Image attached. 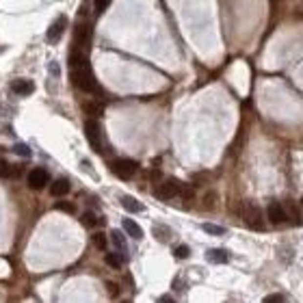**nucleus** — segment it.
I'll list each match as a JSON object with an SVG mask.
<instances>
[{"mask_svg": "<svg viewBox=\"0 0 303 303\" xmlns=\"http://www.w3.org/2000/svg\"><path fill=\"white\" fill-rule=\"evenodd\" d=\"M69 67H72V83L78 89L87 91V93H102V89H100L98 80L93 76V69L89 65L87 52L74 48V52L69 54Z\"/></svg>", "mask_w": 303, "mask_h": 303, "instance_id": "1", "label": "nucleus"}, {"mask_svg": "<svg viewBox=\"0 0 303 303\" xmlns=\"http://www.w3.org/2000/svg\"><path fill=\"white\" fill-rule=\"evenodd\" d=\"M85 134H87L89 145L93 148L98 154L104 152V136H102V128H100L98 119H87L85 121Z\"/></svg>", "mask_w": 303, "mask_h": 303, "instance_id": "2", "label": "nucleus"}, {"mask_svg": "<svg viewBox=\"0 0 303 303\" xmlns=\"http://www.w3.org/2000/svg\"><path fill=\"white\" fill-rule=\"evenodd\" d=\"M136 169H139V163L130 158H115L110 163V171L121 180H130L136 173Z\"/></svg>", "mask_w": 303, "mask_h": 303, "instance_id": "3", "label": "nucleus"}, {"mask_svg": "<svg viewBox=\"0 0 303 303\" xmlns=\"http://www.w3.org/2000/svg\"><path fill=\"white\" fill-rule=\"evenodd\" d=\"M242 219H245L247 227H251V230L256 232H264V219H262V212L258 206L254 204H245L242 206Z\"/></svg>", "mask_w": 303, "mask_h": 303, "instance_id": "4", "label": "nucleus"}, {"mask_svg": "<svg viewBox=\"0 0 303 303\" xmlns=\"http://www.w3.org/2000/svg\"><path fill=\"white\" fill-rule=\"evenodd\" d=\"M74 43H76V50L87 52L89 45H91V24H78V26H76Z\"/></svg>", "mask_w": 303, "mask_h": 303, "instance_id": "5", "label": "nucleus"}, {"mask_svg": "<svg viewBox=\"0 0 303 303\" xmlns=\"http://www.w3.org/2000/svg\"><path fill=\"white\" fill-rule=\"evenodd\" d=\"M180 184L182 182L180 180H175V178H167L163 184L158 186V189H156V197H158V199H171V197H175L180 193Z\"/></svg>", "mask_w": 303, "mask_h": 303, "instance_id": "6", "label": "nucleus"}, {"mask_svg": "<svg viewBox=\"0 0 303 303\" xmlns=\"http://www.w3.org/2000/svg\"><path fill=\"white\" fill-rule=\"evenodd\" d=\"M48 182H50V175H48V171L42 169V167H37V169H30V173H28V186L33 191H42L43 186H48Z\"/></svg>", "mask_w": 303, "mask_h": 303, "instance_id": "7", "label": "nucleus"}, {"mask_svg": "<svg viewBox=\"0 0 303 303\" xmlns=\"http://www.w3.org/2000/svg\"><path fill=\"white\" fill-rule=\"evenodd\" d=\"M266 219H269L273 225L284 223V221H288V216H286V208L280 204V201H271L269 208H266Z\"/></svg>", "mask_w": 303, "mask_h": 303, "instance_id": "8", "label": "nucleus"}, {"mask_svg": "<svg viewBox=\"0 0 303 303\" xmlns=\"http://www.w3.org/2000/svg\"><path fill=\"white\" fill-rule=\"evenodd\" d=\"M65 26H67V18H65V15H61V18H57L52 24H50L48 33H45V39H48L50 43H57L59 39H61V35H63Z\"/></svg>", "mask_w": 303, "mask_h": 303, "instance_id": "9", "label": "nucleus"}, {"mask_svg": "<svg viewBox=\"0 0 303 303\" xmlns=\"http://www.w3.org/2000/svg\"><path fill=\"white\" fill-rule=\"evenodd\" d=\"M11 89L15 91L18 95H30L35 91V85L33 80H26V78H18L11 83Z\"/></svg>", "mask_w": 303, "mask_h": 303, "instance_id": "10", "label": "nucleus"}, {"mask_svg": "<svg viewBox=\"0 0 303 303\" xmlns=\"http://www.w3.org/2000/svg\"><path fill=\"white\" fill-rule=\"evenodd\" d=\"M50 193L54 197H63L69 193V180L67 178H59L52 182V186H50Z\"/></svg>", "mask_w": 303, "mask_h": 303, "instance_id": "11", "label": "nucleus"}, {"mask_svg": "<svg viewBox=\"0 0 303 303\" xmlns=\"http://www.w3.org/2000/svg\"><path fill=\"white\" fill-rule=\"evenodd\" d=\"M121 223H124V230H126V234H128L130 238H136V240L143 238V230L139 227V223H136V221H132V219H124Z\"/></svg>", "mask_w": 303, "mask_h": 303, "instance_id": "12", "label": "nucleus"}, {"mask_svg": "<svg viewBox=\"0 0 303 303\" xmlns=\"http://www.w3.org/2000/svg\"><path fill=\"white\" fill-rule=\"evenodd\" d=\"M206 256H208V262H212V264H225L230 260V254L225 249H210Z\"/></svg>", "mask_w": 303, "mask_h": 303, "instance_id": "13", "label": "nucleus"}, {"mask_svg": "<svg viewBox=\"0 0 303 303\" xmlns=\"http://www.w3.org/2000/svg\"><path fill=\"white\" fill-rule=\"evenodd\" d=\"M121 206H124L126 210H130V212H143V206H141L139 201H136L134 197H130V195L121 197Z\"/></svg>", "mask_w": 303, "mask_h": 303, "instance_id": "14", "label": "nucleus"}, {"mask_svg": "<svg viewBox=\"0 0 303 303\" xmlns=\"http://www.w3.org/2000/svg\"><path fill=\"white\" fill-rule=\"evenodd\" d=\"M110 240H113V245L117 247L121 254H126V251H128V247H126V238H124V234H121L119 230H113V232H110Z\"/></svg>", "mask_w": 303, "mask_h": 303, "instance_id": "15", "label": "nucleus"}, {"mask_svg": "<svg viewBox=\"0 0 303 303\" xmlns=\"http://www.w3.org/2000/svg\"><path fill=\"white\" fill-rule=\"evenodd\" d=\"M83 108H85V113H87L89 117H100V115L104 113V106L100 102H87Z\"/></svg>", "mask_w": 303, "mask_h": 303, "instance_id": "16", "label": "nucleus"}, {"mask_svg": "<svg viewBox=\"0 0 303 303\" xmlns=\"http://www.w3.org/2000/svg\"><path fill=\"white\" fill-rule=\"evenodd\" d=\"M154 236L160 242H167L171 238V230H169V227H165V225H154Z\"/></svg>", "mask_w": 303, "mask_h": 303, "instance_id": "17", "label": "nucleus"}, {"mask_svg": "<svg viewBox=\"0 0 303 303\" xmlns=\"http://www.w3.org/2000/svg\"><path fill=\"white\" fill-rule=\"evenodd\" d=\"M124 258L126 256H119V254H106V264L113 266V269H121V264H124Z\"/></svg>", "mask_w": 303, "mask_h": 303, "instance_id": "18", "label": "nucleus"}, {"mask_svg": "<svg viewBox=\"0 0 303 303\" xmlns=\"http://www.w3.org/2000/svg\"><path fill=\"white\" fill-rule=\"evenodd\" d=\"M201 227H204V232H206V234H212V236H223V234H225V227H221V225L204 223Z\"/></svg>", "mask_w": 303, "mask_h": 303, "instance_id": "19", "label": "nucleus"}, {"mask_svg": "<svg viewBox=\"0 0 303 303\" xmlns=\"http://www.w3.org/2000/svg\"><path fill=\"white\" fill-rule=\"evenodd\" d=\"M286 216H290V219H292V223H295V225H299V223H301L299 212H297V208L290 204V201H288V204H286Z\"/></svg>", "mask_w": 303, "mask_h": 303, "instance_id": "20", "label": "nucleus"}, {"mask_svg": "<svg viewBox=\"0 0 303 303\" xmlns=\"http://www.w3.org/2000/svg\"><path fill=\"white\" fill-rule=\"evenodd\" d=\"M180 197H184L186 201H191L193 199V195H195V191H193V186H189V184H180Z\"/></svg>", "mask_w": 303, "mask_h": 303, "instance_id": "21", "label": "nucleus"}, {"mask_svg": "<svg viewBox=\"0 0 303 303\" xmlns=\"http://www.w3.org/2000/svg\"><path fill=\"white\" fill-rule=\"evenodd\" d=\"M91 240H93V245L98 247V249H106V236L102 234V232L93 234V236H91Z\"/></svg>", "mask_w": 303, "mask_h": 303, "instance_id": "22", "label": "nucleus"}, {"mask_svg": "<svg viewBox=\"0 0 303 303\" xmlns=\"http://www.w3.org/2000/svg\"><path fill=\"white\" fill-rule=\"evenodd\" d=\"M54 210H61V212L72 215V212H74V204H69V201H57V204H54Z\"/></svg>", "mask_w": 303, "mask_h": 303, "instance_id": "23", "label": "nucleus"}, {"mask_svg": "<svg viewBox=\"0 0 303 303\" xmlns=\"http://www.w3.org/2000/svg\"><path fill=\"white\" fill-rule=\"evenodd\" d=\"M80 221H83V225H87V227H93L95 223H100V221L95 219V215H93V212H85V215H83V219H80Z\"/></svg>", "mask_w": 303, "mask_h": 303, "instance_id": "24", "label": "nucleus"}, {"mask_svg": "<svg viewBox=\"0 0 303 303\" xmlns=\"http://www.w3.org/2000/svg\"><path fill=\"white\" fill-rule=\"evenodd\" d=\"M173 254H175V258H180V260H184V258H189L191 256V249L186 245H178L173 249Z\"/></svg>", "mask_w": 303, "mask_h": 303, "instance_id": "25", "label": "nucleus"}, {"mask_svg": "<svg viewBox=\"0 0 303 303\" xmlns=\"http://www.w3.org/2000/svg\"><path fill=\"white\" fill-rule=\"evenodd\" d=\"M13 152H15V154H20V156H24V158H28V156H30V148H28V145H24V143L13 145Z\"/></svg>", "mask_w": 303, "mask_h": 303, "instance_id": "26", "label": "nucleus"}, {"mask_svg": "<svg viewBox=\"0 0 303 303\" xmlns=\"http://www.w3.org/2000/svg\"><path fill=\"white\" fill-rule=\"evenodd\" d=\"M9 175H11V165L0 158V178H9Z\"/></svg>", "mask_w": 303, "mask_h": 303, "instance_id": "27", "label": "nucleus"}, {"mask_svg": "<svg viewBox=\"0 0 303 303\" xmlns=\"http://www.w3.org/2000/svg\"><path fill=\"white\" fill-rule=\"evenodd\" d=\"M215 199H216L215 193H208V195H206V197H204V204H206L204 208H206V210H212V208H215V206H212V204H215Z\"/></svg>", "mask_w": 303, "mask_h": 303, "instance_id": "28", "label": "nucleus"}, {"mask_svg": "<svg viewBox=\"0 0 303 303\" xmlns=\"http://www.w3.org/2000/svg\"><path fill=\"white\" fill-rule=\"evenodd\" d=\"M93 4H95V13H102L108 7V0H93Z\"/></svg>", "mask_w": 303, "mask_h": 303, "instance_id": "29", "label": "nucleus"}, {"mask_svg": "<svg viewBox=\"0 0 303 303\" xmlns=\"http://www.w3.org/2000/svg\"><path fill=\"white\" fill-rule=\"evenodd\" d=\"M106 290H108L110 297H117V295H119V286L113 284V281H108V284H106Z\"/></svg>", "mask_w": 303, "mask_h": 303, "instance_id": "30", "label": "nucleus"}, {"mask_svg": "<svg viewBox=\"0 0 303 303\" xmlns=\"http://www.w3.org/2000/svg\"><path fill=\"white\" fill-rule=\"evenodd\" d=\"M284 299H286L284 295H269V297H264L266 303H275V301H284Z\"/></svg>", "mask_w": 303, "mask_h": 303, "instance_id": "31", "label": "nucleus"}, {"mask_svg": "<svg viewBox=\"0 0 303 303\" xmlns=\"http://www.w3.org/2000/svg\"><path fill=\"white\" fill-rule=\"evenodd\" d=\"M50 72H52V74H57V76H59V65H57V63H50Z\"/></svg>", "mask_w": 303, "mask_h": 303, "instance_id": "32", "label": "nucleus"}, {"mask_svg": "<svg viewBox=\"0 0 303 303\" xmlns=\"http://www.w3.org/2000/svg\"><path fill=\"white\" fill-rule=\"evenodd\" d=\"M160 301H163V303H165V301H167V303H169V301H173V299H171V297H169V295H165V297H160Z\"/></svg>", "mask_w": 303, "mask_h": 303, "instance_id": "33", "label": "nucleus"}, {"mask_svg": "<svg viewBox=\"0 0 303 303\" xmlns=\"http://www.w3.org/2000/svg\"><path fill=\"white\" fill-rule=\"evenodd\" d=\"M301 206H303V199H301Z\"/></svg>", "mask_w": 303, "mask_h": 303, "instance_id": "34", "label": "nucleus"}, {"mask_svg": "<svg viewBox=\"0 0 303 303\" xmlns=\"http://www.w3.org/2000/svg\"><path fill=\"white\" fill-rule=\"evenodd\" d=\"M273 2H277V0H273Z\"/></svg>", "mask_w": 303, "mask_h": 303, "instance_id": "35", "label": "nucleus"}]
</instances>
